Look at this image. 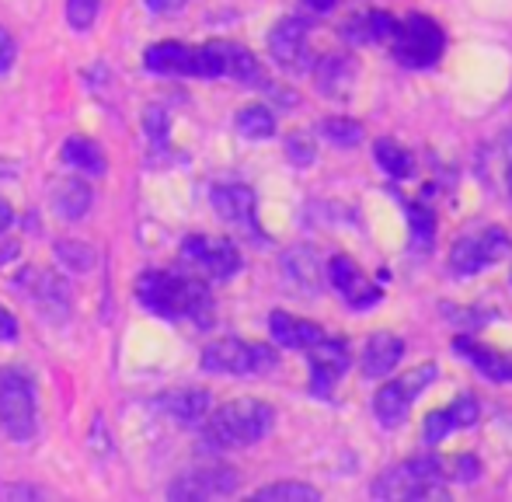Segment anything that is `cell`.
I'll use <instances>...</instances> for the list:
<instances>
[{
	"mask_svg": "<svg viewBox=\"0 0 512 502\" xmlns=\"http://www.w3.org/2000/svg\"><path fill=\"white\" fill-rule=\"evenodd\" d=\"M136 297L157 318H192L209 325L213 318V297L203 279L175 276V272H143L136 283Z\"/></svg>",
	"mask_w": 512,
	"mask_h": 502,
	"instance_id": "6da1fadb",
	"label": "cell"
},
{
	"mask_svg": "<svg viewBox=\"0 0 512 502\" xmlns=\"http://www.w3.org/2000/svg\"><path fill=\"white\" fill-rule=\"evenodd\" d=\"M272 405L258 398H237L220 405L216 412H209L203 419V440L213 450H241L258 443L262 436H269L272 429Z\"/></svg>",
	"mask_w": 512,
	"mask_h": 502,
	"instance_id": "7a4b0ae2",
	"label": "cell"
},
{
	"mask_svg": "<svg viewBox=\"0 0 512 502\" xmlns=\"http://www.w3.org/2000/svg\"><path fill=\"white\" fill-rule=\"evenodd\" d=\"M443 478L446 464L439 457H415L398 468L384 471L373 482V496L377 499H432L443 496Z\"/></svg>",
	"mask_w": 512,
	"mask_h": 502,
	"instance_id": "3957f363",
	"label": "cell"
},
{
	"mask_svg": "<svg viewBox=\"0 0 512 502\" xmlns=\"http://www.w3.org/2000/svg\"><path fill=\"white\" fill-rule=\"evenodd\" d=\"M391 46L401 67L422 70V67H436L439 63V56H443V49H446V35H443V28H439V21L425 18V14H408L405 21L394 25Z\"/></svg>",
	"mask_w": 512,
	"mask_h": 502,
	"instance_id": "277c9868",
	"label": "cell"
},
{
	"mask_svg": "<svg viewBox=\"0 0 512 502\" xmlns=\"http://www.w3.org/2000/svg\"><path fill=\"white\" fill-rule=\"evenodd\" d=\"M276 349L262 342L244 339H216L203 349V367L209 374H230V377H255L276 370Z\"/></svg>",
	"mask_w": 512,
	"mask_h": 502,
	"instance_id": "5b68a950",
	"label": "cell"
},
{
	"mask_svg": "<svg viewBox=\"0 0 512 502\" xmlns=\"http://www.w3.org/2000/svg\"><path fill=\"white\" fill-rule=\"evenodd\" d=\"M35 387L21 370H0V426L11 440L35 436Z\"/></svg>",
	"mask_w": 512,
	"mask_h": 502,
	"instance_id": "8992f818",
	"label": "cell"
},
{
	"mask_svg": "<svg viewBox=\"0 0 512 502\" xmlns=\"http://www.w3.org/2000/svg\"><path fill=\"white\" fill-rule=\"evenodd\" d=\"M439 377V367L436 363H422V367L408 370L405 377L391 380V384H384L377 391V398H373V412H377L380 426H401V419L408 415V408L415 405L418 398H422V391L429 384H436Z\"/></svg>",
	"mask_w": 512,
	"mask_h": 502,
	"instance_id": "52a82bcc",
	"label": "cell"
},
{
	"mask_svg": "<svg viewBox=\"0 0 512 502\" xmlns=\"http://www.w3.org/2000/svg\"><path fill=\"white\" fill-rule=\"evenodd\" d=\"M512 251V241L506 231L488 227V231L467 234L450 248V272L453 276H474V272L488 269V265L502 262Z\"/></svg>",
	"mask_w": 512,
	"mask_h": 502,
	"instance_id": "ba28073f",
	"label": "cell"
},
{
	"mask_svg": "<svg viewBox=\"0 0 512 502\" xmlns=\"http://www.w3.org/2000/svg\"><path fill=\"white\" fill-rule=\"evenodd\" d=\"M269 56L290 74L310 67V25L304 18H283L269 32Z\"/></svg>",
	"mask_w": 512,
	"mask_h": 502,
	"instance_id": "9c48e42d",
	"label": "cell"
},
{
	"mask_svg": "<svg viewBox=\"0 0 512 502\" xmlns=\"http://www.w3.org/2000/svg\"><path fill=\"white\" fill-rule=\"evenodd\" d=\"M307 353H310V391H314L317 398H328L331 387L338 384V377H342L352 363L349 346H345L342 339L324 335V339L317 342V346H310Z\"/></svg>",
	"mask_w": 512,
	"mask_h": 502,
	"instance_id": "30bf717a",
	"label": "cell"
},
{
	"mask_svg": "<svg viewBox=\"0 0 512 502\" xmlns=\"http://www.w3.org/2000/svg\"><path fill=\"white\" fill-rule=\"evenodd\" d=\"M182 258L199 265L209 279H230L241 269V251L223 238H189L182 245Z\"/></svg>",
	"mask_w": 512,
	"mask_h": 502,
	"instance_id": "8fae6325",
	"label": "cell"
},
{
	"mask_svg": "<svg viewBox=\"0 0 512 502\" xmlns=\"http://www.w3.org/2000/svg\"><path fill=\"white\" fill-rule=\"evenodd\" d=\"M241 478L230 468H199V471H185L175 485L168 489L171 499H216V496H230L237 492Z\"/></svg>",
	"mask_w": 512,
	"mask_h": 502,
	"instance_id": "7c38bea8",
	"label": "cell"
},
{
	"mask_svg": "<svg viewBox=\"0 0 512 502\" xmlns=\"http://www.w3.org/2000/svg\"><path fill=\"white\" fill-rule=\"evenodd\" d=\"M328 283L335 286V290L349 300V307H356V311H366V307H373L380 300V290L377 286H370V279L363 276V269H359L349 255L331 258L328 262Z\"/></svg>",
	"mask_w": 512,
	"mask_h": 502,
	"instance_id": "4fadbf2b",
	"label": "cell"
},
{
	"mask_svg": "<svg viewBox=\"0 0 512 502\" xmlns=\"http://www.w3.org/2000/svg\"><path fill=\"white\" fill-rule=\"evenodd\" d=\"M478 422V401L474 398H457L453 405L439 408V412H432L429 419H425L422 426V440L425 443H439L446 440L450 433H457V429H467Z\"/></svg>",
	"mask_w": 512,
	"mask_h": 502,
	"instance_id": "5bb4252c",
	"label": "cell"
},
{
	"mask_svg": "<svg viewBox=\"0 0 512 502\" xmlns=\"http://www.w3.org/2000/svg\"><path fill=\"white\" fill-rule=\"evenodd\" d=\"M356 63L342 53H328L314 63V81L324 98H345L356 84Z\"/></svg>",
	"mask_w": 512,
	"mask_h": 502,
	"instance_id": "9a60e30c",
	"label": "cell"
},
{
	"mask_svg": "<svg viewBox=\"0 0 512 502\" xmlns=\"http://www.w3.org/2000/svg\"><path fill=\"white\" fill-rule=\"evenodd\" d=\"M143 67L154 74H178V77H196V46L185 42H157L143 53Z\"/></svg>",
	"mask_w": 512,
	"mask_h": 502,
	"instance_id": "2e32d148",
	"label": "cell"
},
{
	"mask_svg": "<svg viewBox=\"0 0 512 502\" xmlns=\"http://www.w3.org/2000/svg\"><path fill=\"white\" fill-rule=\"evenodd\" d=\"M401 356H405V342H401L398 335H391V332L370 335V342H366V349H363V374L370 380L394 374Z\"/></svg>",
	"mask_w": 512,
	"mask_h": 502,
	"instance_id": "e0dca14e",
	"label": "cell"
},
{
	"mask_svg": "<svg viewBox=\"0 0 512 502\" xmlns=\"http://www.w3.org/2000/svg\"><path fill=\"white\" fill-rule=\"evenodd\" d=\"M213 210L220 213L223 220H230V224L251 227L255 224V192L241 182L216 185L213 189Z\"/></svg>",
	"mask_w": 512,
	"mask_h": 502,
	"instance_id": "ac0fdd59",
	"label": "cell"
},
{
	"mask_svg": "<svg viewBox=\"0 0 512 502\" xmlns=\"http://www.w3.org/2000/svg\"><path fill=\"white\" fill-rule=\"evenodd\" d=\"M157 405L175 422H182V426H203L209 408H213V398H209V391H203V387H182V391L164 394Z\"/></svg>",
	"mask_w": 512,
	"mask_h": 502,
	"instance_id": "d6986e66",
	"label": "cell"
},
{
	"mask_svg": "<svg viewBox=\"0 0 512 502\" xmlns=\"http://www.w3.org/2000/svg\"><path fill=\"white\" fill-rule=\"evenodd\" d=\"M269 328H272V339H276L279 346H286V349H310V346H317L324 335H328L321 325H314V321L293 318V314H283V311L272 314Z\"/></svg>",
	"mask_w": 512,
	"mask_h": 502,
	"instance_id": "ffe728a7",
	"label": "cell"
},
{
	"mask_svg": "<svg viewBox=\"0 0 512 502\" xmlns=\"http://www.w3.org/2000/svg\"><path fill=\"white\" fill-rule=\"evenodd\" d=\"M453 349H457V353L464 356V360L471 363L481 377L495 380V384L512 380V363L502 353H495V349L481 346V342H474V339H457V342H453Z\"/></svg>",
	"mask_w": 512,
	"mask_h": 502,
	"instance_id": "44dd1931",
	"label": "cell"
},
{
	"mask_svg": "<svg viewBox=\"0 0 512 502\" xmlns=\"http://www.w3.org/2000/svg\"><path fill=\"white\" fill-rule=\"evenodd\" d=\"M220 56H223V77H234L244 88H269L265 84V70L255 56L244 46H234V42H220Z\"/></svg>",
	"mask_w": 512,
	"mask_h": 502,
	"instance_id": "7402d4cb",
	"label": "cell"
},
{
	"mask_svg": "<svg viewBox=\"0 0 512 502\" xmlns=\"http://www.w3.org/2000/svg\"><path fill=\"white\" fill-rule=\"evenodd\" d=\"M394 25L398 21L384 11H370V14H359V18L345 21V39L349 42H391Z\"/></svg>",
	"mask_w": 512,
	"mask_h": 502,
	"instance_id": "603a6c76",
	"label": "cell"
},
{
	"mask_svg": "<svg viewBox=\"0 0 512 502\" xmlns=\"http://www.w3.org/2000/svg\"><path fill=\"white\" fill-rule=\"evenodd\" d=\"M63 161L77 171H88V175H105L102 147H98L95 140H88V136H70V140L63 143Z\"/></svg>",
	"mask_w": 512,
	"mask_h": 502,
	"instance_id": "cb8c5ba5",
	"label": "cell"
},
{
	"mask_svg": "<svg viewBox=\"0 0 512 502\" xmlns=\"http://www.w3.org/2000/svg\"><path fill=\"white\" fill-rule=\"evenodd\" d=\"M53 206H56V213H63V217H70V220L84 217V213L91 210L88 182H81V178H63V182L56 185Z\"/></svg>",
	"mask_w": 512,
	"mask_h": 502,
	"instance_id": "d4e9b609",
	"label": "cell"
},
{
	"mask_svg": "<svg viewBox=\"0 0 512 502\" xmlns=\"http://www.w3.org/2000/svg\"><path fill=\"white\" fill-rule=\"evenodd\" d=\"M237 133H241L244 140H269V136L276 133V116H272V109H265V105H244V109L237 112Z\"/></svg>",
	"mask_w": 512,
	"mask_h": 502,
	"instance_id": "484cf974",
	"label": "cell"
},
{
	"mask_svg": "<svg viewBox=\"0 0 512 502\" xmlns=\"http://www.w3.org/2000/svg\"><path fill=\"white\" fill-rule=\"evenodd\" d=\"M286 272H290V279L297 286H304V290H317V279H321L324 269L310 248H293L290 255H286Z\"/></svg>",
	"mask_w": 512,
	"mask_h": 502,
	"instance_id": "4316f807",
	"label": "cell"
},
{
	"mask_svg": "<svg viewBox=\"0 0 512 502\" xmlns=\"http://www.w3.org/2000/svg\"><path fill=\"white\" fill-rule=\"evenodd\" d=\"M373 157H377V164L391 178H408L411 175V154L401 147L398 140H391V136H384V140L373 143Z\"/></svg>",
	"mask_w": 512,
	"mask_h": 502,
	"instance_id": "83f0119b",
	"label": "cell"
},
{
	"mask_svg": "<svg viewBox=\"0 0 512 502\" xmlns=\"http://www.w3.org/2000/svg\"><path fill=\"white\" fill-rule=\"evenodd\" d=\"M258 502H317L321 492L314 485L304 482H276V485H265V489L255 492Z\"/></svg>",
	"mask_w": 512,
	"mask_h": 502,
	"instance_id": "f1b7e54d",
	"label": "cell"
},
{
	"mask_svg": "<svg viewBox=\"0 0 512 502\" xmlns=\"http://www.w3.org/2000/svg\"><path fill=\"white\" fill-rule=\"evenodd\" d=\"M408 220H411V245H415L418 251H425L432 241H436V217H432L422 203H411Z\"/></svg>",
	"mask_w": 512,
	"mask_h": 502,
	"instance_id": "f546056e",
	"label": "cell"
},
{
	"mask_svg": "<svg viewBox=\"0 0 512 502\" xmlns=\"http://www.w3.org/2000/svg\"><path fill=\"white\" fill-rule=\"evenodd\" d=\"M321 136L328 143H335V147H359V140H363V126L352 123V119H324L321 123Z\"/></svg>",
	"mask_w": 512,
	"mask_h": 502,
	"instance_id": "4dcf8cb0",
	"label": "cell"
},
{
	"mask_svg": "<svg viewBox=\"0 0 512 502\" xmlns=\"http://www.w3.org/2000/svg\"><path fill=\"white\" fill-rule=\"evenodd\" d=\"M98 7L102 0H67V21L74 32H88L98 18Z\"/></svg>",
	"mask_w": 512,
	"mask_h": 502,
	"instance_id": "1f68e13d",
	"label": "cell"
},
{
	"mask_svg": "<svg viewBox=\"0 0 512 502\" xmlns=\"http://www.w3.org/2000/svg\"><path fill=\"white\" fill-rule=\"evenodd\" d=\"M56 255H60V262L74 265L77 272L91 269V248H84V245H74V241H60V245H56Z\"/></svg>",
	"mask_w": 512,
	"mask_h": 502,
	"instance_id": "d6a6232c",
	"label": "cell"
},
{
	"mask_svg": "<svg viewBox=\"0 0 512 502\" xmlns=\"http://www.w3.org/2000/svg\"><path fill=\"white\" fill-rule=\"evenodd\" d=\"M286 147H290V157H293L297 164H310V161H314V147H310L307 136H297V133H293L290 140H286Z\"/></svg>",
	"mask_w": 512,
	"mask_h": 502,
	"instance_id": "836d02e7",
	"label": "cell"
},
{
	"mask_svg": "<svg viewBox=\"0 0 512 502\" xmlns=\"http://www.w3.org/2000/svg\"><path fill=\"white\" fill-rule=\"evenodd\" d=\"M143 126L154 133V140H164V133H168V116H164L161 109H150L147 116H143Z\"/></svg>",
	"mask_w": 512,
	"mask_h": 502,
	"instance_id": "e575fe53",
	"label": "cell"
},
{
	"mask_svg": "<svg viewBox=\"0 0 512 502\" xmlns=\"http://www.w3.org/2000/svg\"><path fill=\"white\" fill-rule=\"evenodd\" d=\"M18 318H14L11 311H4V307H0V342H14L18 339Z\"/></svg>",
	"mask_w": 512,
	"mask_h": 502,
	"instance_id": "d590c367",
	"label": "cell"
},
{
	"mask_svg": "<svg viewBox=\"0 0 512 502\" xmlns=\"http://www.w3.org/2000/svg\"><path fill=\"white\" fill-rule=\"evenodd\" d=\"M185 4H189V0H147V7L157 14H178Z\"/></svg>",
	"mask_w": 512,
	"mask_h": 502,
	"instance_id": "8d00e7d4",
	"label": "cell"
},
{
	"mask_svg": "<svg viewBox=\"0 0 512 502\" xmlns=\"http://www.w3.org/2000/svg\"><path fill=\"white\" fill-rule=\"evenodd\" d=\"M11 60H14V42H11V35L0 28V70L11 67Z\"/></svg>",
	"mask_w": 512,
	"mask_h": 502,
	"instance_id": "74e56055",
	"label": "cell"
},
{
	"mask_svg": "<svg viewBox=\"0 0 512 502\" xmlns=\"http://www.w3.org/2000/svg\"><path fill=\"white\" fill-rule=\"evenodd\" d=\"M304 4L310 7V11H317V14H328V11H335L338 0H304Z\"/></svg>",
	"mask_w": 512,
	"mask_h": 502,
	"instance_id": "f35d334b",
	"label": "cell"
},
{
	"mask_svg": "<svg viewBox=\"0 0 512 502\" xmlns=\"http://www.w3.org/2000/svg\"><path fill=\"white\" fill-rule=\"evenodd\" d=\"M11 224H14V210H11V206L4 203V199H0V234H4V231H7V227H11Z\"/></svg>",
	"mask_w": 512,
	"mask_h": 502,
	"instance_id": "ab89813d",
	"label": "cell"
},
{
	"mask_svg": "<svg viewBox=\"0 0 512 502\" xmlns=\"http://www.w3.org/2000/svg\"><path fill=\"white\" fill-rule=\"evenodd\" d=\"M506 157H509V192H512V140H509V147H506Z\"/></svg>",
	"mask_w": 512,
	"mask_h": 502,
	"instance_id": "60d3db41",
	"label": "cell"
}]
</instances>
